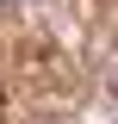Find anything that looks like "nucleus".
Segmentation results:
<instances>
[{
    "mask_svg": "<svg viewBox=\"0 0 118 124\" xmlns=\"http://www.w3.org/2000/svg\"><path fill=\"white\" fill-rule=\"evenodd\" d=\"M6 6H19V0H0V13H6Z\"/></svg>",
    "mask_w": 118,
    "mask_h": 124,
    "instance_id": "obj_1",
    "label": "nucleus"
}]
</instances>
